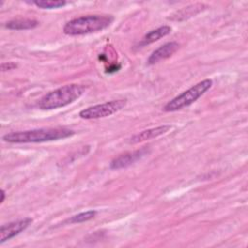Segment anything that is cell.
I'll return each mask as SVG.
<instances>
[{
	"instance_id": "1",
	"label": "cell",
	"mask_w": 248,
	"mask_h": 248,
	"mask_svg": "<svg viewBox=\"0 0 248 248\" xmlns=\"http://www.w3.org/2000/svg\"><path fill=\"white\" fill-rule=\"evenodd\" d=\"M75 134L68 128H41L28 131L12 132L3 136V140L11 143H29L57 140L72 137Z\"/></svg>"
},
{
	"instance_id": "2",
	"label": "cell",
	"mask_w": 248,
	"mask_h": 248,
	"mask_svg": "<svg viewBox=\"0 0 248 248\" xmlns=\"http://www.w3.org/2000/svg\"><path fill=\"white\" fill-rule=\"evenodd\" d=\"M112 21L113 16L110 15L83 16L68 21L63 27V32L70 36L85 35L104 30L108 27Z\"/></svg>"
},
{
	"instance_id": "3",
	"label": "cell",
	"mask_w": 248,
	"mask_h": 248,
	"mask_svg": "<svg viewBox=\"0 0 248 248\" xmlns=\"http://www.w3.org/2000/svg\"><path fill=\"white\" fill-rule=\"evenodd\" d=\"M85 87L80 84H67L43 96L38 102L41 109H54L74 103L84 92Z\"/></svg>"
},
{
	"instance_id": "4",
	"label": "cell",
	"mask_w": 248,
	"mask_h": 248,
	"mask_svg": "<svg viewBox=\"0 0 248 248\" xmlns=\"http://www.w3.org/2000/svg\"><path fill=\"white\" fill-rule=\"evenodd\" d=\"M211 86H212V79L210 78H206L198 82L188 90L182 92L181 94L177 95L176 97L171 99L170 102H168L164 107V110L176 111L178 109H181L185 107L192 105L199 98H201L207 90H209Z\"/></svg>"
},
{
	"instance_id": "5",
	"label": "cell",
	"mask_w": 248,
	"mask_h": 248,
	"mask_svg": "<svg viewBox=\"0 0 248 248\" xmlns=\"http://www.w3.org/2000/svg\"><path fill=\"white\" fill-rule=\"evenodd\" d=\"M126 106V100H112L104 104L95 105L82 109L79 116L83 119H98L109 116Z\"/></svg>"
},
{
	"instance_id": "6",
	"label": "cell",
	"mask_w": 248,
	"mask_h": 248,
	"mask_svg": "<svg viewBox=\"0 0 248 248\" xmlns=\"http://www.w3.org/2000/svg\"><path fill=\"white\" fill-rule=\"evenodd\" d=\"M148 153H149V148L144 146L133 152H127V153L121 154L111 161L109 167L112 170H120V169L128 168L129 166L133 165L137 161L143 158Z\"/></svg>"
},
{
	"instance_id": "7",
	"label": "cell",
	"mask_w": 248,
	"mask_h": 248,
	"mask_svg": "<svg viewBox=\"0 0 248 248\" xmlns=\"http://www.w3.org/2000/svg\"><path fill=\"white\" fill-rule=\"evenodd\" d=\"M31 223H32L31 218H23V219H19V220H16V221H14L9 224H5V225L1 226L0 243H4L5 241L10 240L11 238L19 234L26 228H28V226Z\"/></svg>"
},
{
	"instance_id": "8",
	"label": "cell",
	"mask_w": 248,
	"mask_h": 248,
	"mask_svg": "<svg viewBox=\"0 0 248 248\" xmlns=\"http://www.w3.org/2000/svg\"><path fill=\"white\" fill-rule=\"evenodd\" d=\"M179 48V44L176 42H169L164 44L163 46H159L157 49H155L150 56L147 59V64L148 65H153L156 64L162 60L168 59L170 57L173 53L177 51Z\"/></svg>"
},
{
	"instance_id": "9",
	"label": "cell",
	"mask_w": 248,
	"mask_h": 248,
	"mask_svg": "<svg viewBox=\"0 0 248 248\" xmlns=\"http://www.w3.org/2000/svg\"><path fill=\"white\" fill-rule=\"evenodd\" d=\"M170 128H171L170 125H161L158 127L143 130V131L134 135L133 137H131L129 140V142L135 144V143H139V142H141L144 140L155 139L163 134H166Z\"/></svg>"
},
{
	"instance_id": "10",
	"label": "cell",
	"mask_w": 248,
	"mask_h": 248,
	"mask_svg": "<svg viewBox=\"0 0 248 248\" xmlns=\"http://www.w3.org/2000/svg\"><path fill=\"white\" fill-rule=\"evenodd\" d=\"M171 31V28L168 25H164L161 26L155 30H152L150 32H148L147 34L144 35V37L141 39V41L139 43L140 46H143L146 45H149L151 43H154L158 40H160L161 38L169 35Z\"/></svg>"
},
{
	"instance_id": "11",
	"label": "cell",
	"mask_w": 248,
	"mask_h": 248,
	"mask_svg": "<svg viewBox=\"0 0 248 248\" xmlns=\"http://www.w3.org/2000/svg\"><path fill=\"white\" fill-rule=\"evenodd\" d=\"M39 25V22L31 18H16L8 21L5 26L11 30H29L34 29Z\"/></svg>"
},
{
	"instance_id": "12",
	"label": "cell",
	"mask_w": 248,
	"mask_h": 248,
	"mask_svg": "<svg viewBox=\"0 0 248 248\" xmlns=\"http://www.w3.org/2000/svg\"><path fill=\"white\" fill-rule=\"evenodd\" d=\"M97 212L95 210H88L85 212H81L78 213L77 215H74L72 217H70L69 219H67L65 221V223H69V224H77V223H82L88 220L93 219L96 216Z\"/></svg>"
},
{
	"instance_id": "13",
	"label": "cell",
	"mask_w": 248,
	"mask_h": 248,
	"mask_svg": "<svg viewBox=\"0 0 248 248\" xmlns=\"http://www.w3.org/2000/svg\"><path fill=\"white\" fill-rule=\"evenodd\" d=\"M33 4L41 9H57L65 6L67 2L64 0H37Z\"/></svg>"
},
{
	"instance_id": "14",
	"label": "cell",
	"mask_w": 248,
	"mask_h": 248,
	"mask_svg": "<svg viewBox=\"0 0 248 248\" xmlns=\"http://www.w3.org/2000/svg\"><path fill=\"white\" fill-rule=\"evenodd\" d=\"M17 67V65L15 62H4L1 64V71L6 72L10 70H14Z\"/></svg>"
},
{
	"instance_id": "15",
	"label": "cell",
	"mask_w": 248,
	"mask_h": 248,
	"mask_svg": "<svg viewBox=\"0 0 248 248\" xmlns=\"http://www.w3.org/2000/svg\"><path fill=\"white\" fill-rule=\"evenodd\" d=\"M5 194H6L5 191L2 189V190H1V199H0V202H1V203H2V202H4V200H5V196H6Z\"/></svg>"
}]
</instances>
